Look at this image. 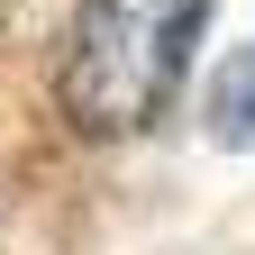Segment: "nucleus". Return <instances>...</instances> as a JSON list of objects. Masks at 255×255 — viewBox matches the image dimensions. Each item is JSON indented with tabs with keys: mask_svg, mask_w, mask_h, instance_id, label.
<instances>
[{
	"mask_svg": "<svg viewBox=\"0 0 255 255\" xmlns=\"http://www.w3.org/2000/svg\"><path fill=\"white\" fill-rule=\"evenodd\" d=\"M210 0H82L64 27L55 101L73 137H137L182 91Z\"/></svg>",
	"mask_w": 255,
	"mask_h": 255,
	"instance_id": "1",
	"label": "nucleus"
},
{
	"mask_svg": "<svg viewBox=\"0 0 255 255\" xmlns=\"http://www.w3.org/2000/svg\"><path fill=\"white\" fill-rule=\"evenodd\" d=\"M219 128H237V137H246V128H255V55L237 64L228 82H219Z\"/></svg>",
	"mask_w": 255,
	"mask_h": 255,
	"instance_id": "2",
	"label": "nucleus"
}]
</instances>
